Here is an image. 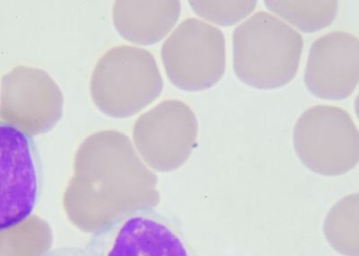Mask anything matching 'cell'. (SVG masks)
<instances>
[{"label":"cell","instance_id":"cell-1","mask_svg":"<svg viewBox=\"0 0 359 256\" xmlns=\"http://www.w3.org/2000/svg\"><path fill=\"white\" fill-rule=\"evenodd\" d=\"M303 48L297 31L271 13L259 11L233 32V72L251 88H280L297 76Z\"/></svg>","mask_w":359,"mask_h":256},{"label":"cell","instance_id":"cell-2","mask_svg":"<svg viewBox=\"0 0 359 256\" xmlns=\"http://www.w3.org/2000/svg\"><path fill=\"white\" fill-rule=\"evenodd\" d=\"M163 80L150 51L121 46L98 60L90 81L96 107L112 118L140 113L161 95Z\"/></svg>","mask_w":359,"mask_h":256},{"label":"cell","instance_id":"cell-3","mask_svg":"<svg viewBox=\"0 0 359 256\" xmlns=\"http://www.w3.org/2000/svg\"><path fill=\"white\" fill-rule=\"evenodd\" d=\"M293 145L309 170L338 177L359 161V133L351 115L341 107L316 105L301 115L293 130Z\"/></svg>","mask_w":359,"mask_h":256},{"label":"cell","instance_id":"cell-4","mask_svg":"<svg viewBox=\"0 0 359 256\" xmlns=\"http://www.w3.org/2000/svg\"><path fill=\"white\" fill-rule=\"evenodd\" d=\"M161 57L166 75L176 88L200 92L223 78L226 66V38L220 29L188 18L163 43Z\"/></svg>","mask_w":359,"mask_h":256},{"label":"cell","instance_id":"cell-5","mask_svg":"<svg viewBox=\"0 0 359 256\" xmlns=\"http://www.w3.org/2000/svg\"><path fill=\"white\" fill-rule=\"evenodd\" d=\"M86 249L90 256H191L175 227L149 206L118 214L93 234Z\"/></svg>","mask_w":359,"mask_h":256},{"label":"cell","instance_id":"cell-6","mask_svg":"<svg viewBox=\"0 0 359 256\" xmlns=\"http://www.w3.org/2000/svg\"><path fill=\"white\" fill-rule=\"evenodd\" d=\"M40 193L41 168L34 142L0 121V234L27 222Z\"/></svg>","mask_w":359,"mask_h":256},{"label":"cell","instance_id":"cell-7","mask_svg":"<svg viewBox=\"0 0 359 256\" xmlns=\"http://www.w3.org/2000/svg\"><path fill=\"white\" fill-rule=\"evenodd\" d=\"M63 104L59 86L43 69L18 66L1 79L0 120L30 137L56 126Z\"/></svg>","mask_w":359,"mask_h":256},{"label":"cell","instance_id":"cell-8","mask_svg":"<svg viewBox=\"0 0 359 256\" xmlns=\"http://www.w3.org/2000/svg\"><path fill=\"white\" fill-rule=\"evenodd\" d=\"M198 124L185 102L170 99L140 115L133 128L139 151L154 168L175 170L190 158L196 146Z\"/></svg>","mask_w":359,"mask_h":256},{"label":"cell","instance_id":"cell-9","mask_svg":"<svg viewBox=\"0 0 359 256\" xmlns=\"http://www.w3.org/2000/svg\"><path fill=\"white\" fill-rule=\"evenodd\" d=\"M304 84L314 97L343 100L359 82V41L353 34L334 31L320 36L311 47Z\"/></svg>","mask_w":359,"mask_h":256},{"label":"cell","instance_id":"cell-10","mask_svg":"<svg viewBox=\"0 0 359 256\" xmlns=\"http://www.w3.org/2000/svg\"><path fill=\"white\" fill-rule=\"evenodd\" d=\"M181 2L118 0L112 18L118 33L137 46L158 43L168 35L181 17Z\"/></svg>","mask_w":359,"mask_h":256},{"label":"cell","instance_id":"cell-11","mask_svg":"<svg viewBox=\"0 0 359 256\" xmlns=\"http://www.w3.org/2000/svg\"><path fill=\"white\" fill-rule=\"evenodd\" d=\"M359 195H347L327 215L323 230L329 244L344 256H359Z\"/></svg>","mask_w":359,"mask_h":256},{"label":"cell","instance_id":"cell-12","mask_svg":"<svg viewBox=\"0 0 359 256\" xmlns=\"http://www.w3.org/2000/svg\"><path fill=\"white\" fill-rule=\"evenodd\" d=\"M269 11L283 18L298 30L313 34L330 27L335 20L339 2L265 1Z\"/></svg>","mask_w":359,"mask_h":256},{"label":"cell","instance_id":"cell-13","mask_svg":"<svg viewBox=\"0 0 359 256\" xmlns=\"http://www.w3.org/2000/svg\"><path fill=\"white\" fill-rule=\"evenodd\" d=\"M195 14L211 23L232 27L251 15L257 1H190Z\"/></svg>","mask_w":359,"mask_h":256},{"label":"cell","instance_id":"cell-14","mask_svg":"<svg viewBox=\"0 0 359 256\" xmlns=\"http://www.w3.org/2000/svg\"><path fill=\"white\" fill-rule=\"evenodd\" d=\"M43 256H90L85 248H76V246H63L47 252Z\"/></svg>","mask_w":359,"mask_h":256}]
</instances>
